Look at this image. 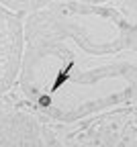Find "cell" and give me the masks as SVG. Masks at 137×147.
Returning <instances> with one entry per match:
<instances>
[{"instance_id": "obj_1", "label": "cell", "mask_w": 137, "mask_h": 147, "mask_svg": "<svg viewBox=\"0 0 137 147\" xmlns=\"http://www.w3.org/2000/svg\"><path fill=\"white\" fill-rule=\"evenodd\" d=\"M21 106L72 125L137 102V23L117 6L60 0L25 18Z\"/></svg>"}, {"instance_id": "obj_2", "label": "cell", "mask_w": 137, "mask_h": 147, "mask_svg": "<svg viewBox=\"0 0 137 147\" xmlns=\"http://www.w3.org/2000/svg\"><path fill=\"white\" fill-rule=\"evenodd\" d=\"M43 133L49 147H137V102L72 125L43 121Z\"/></svg>"}, {"instance_id": "obj_3", "label": "cell", "mask_w": 137, "mask_h": 147, "mask_svg": "<svg viewBox=\"0 0 137 147\" xmlns=\"http://www.w3.org/2000/svg\"><path fill=\"white\" fill-rule=\"evenodd\" d=\"M25 43V18L0 6V96L12 94L18 84Z\"/></svg>"}, {"instance_id": "obj_4", "label": "cell", "mask_w": 137, "mask_h": 147, "mask_svg": "<svg viewBox=\"0 0 137 147\" xmlns=\"http://www.w3.org/2000/svg\"><path fill=\"white\" fill-rule=\"evenodd\" d=\"M55 2H60V0H0V6H4L6 10L27 18L31 14H37V12L53 6Z\"/></svg>"}, {"instance_id": "obj_5", "label": "cell", "mask_w": 137, "mask_h": 147, "mask_svg": "<svg viewBox=\"0 0 137 147\" xmlns=\"http://www.w3.org/2000/svg\"><path fill=\"white\" fill-rule=\"evenodd\" d=\"M117 8L123 10L131 21L137 23V0H117Z\"/></svg>"}, {"instance_id": "obj_6", "label": "cell", "mask_w": 137, "mask_h": 147, "mask_svg": "<svg viewBox=\"0 0 137 147\" xmlns=\"http://www.w3.org/2000/svg\"><path fill=\"white\" fill-rule=\"evenodd\" d=\"M72 2L86 6H117V0H72Z\"/></svg>"}]
</instances>
